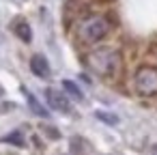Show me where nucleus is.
Here are the masks:
<instances>
[{
  "label": "nucleus",
  "instance_id": "8",
  "mask_svg": "<svg viewBox=\"0 0 157 155\" xmlns=\"http://www.w3.org/2000/svg\"><path fill=\"white\" fill-rule=\"evenodd\" d=\"M63 86H65V91H67V93H69L73 99H78V101H82V99H84V93L80 91V86H78L75 82H71V80H65V82H63Z\"/></svg>",
  "mask_w": 157,
  "mask_h": 155
},
{
  "label": "nucleus",
  "instance_id": "3",
  "mask_svg": "<svg viewBox=\"0 0 157 155\" xmlns=\"http://www.w3.org/2000/svg\"><path fill=\"white\" fill-rule=\"evenodd\" d=\"M133 86L140 95L153 97L157 95V69L155 67H140L133 78Z\"/></svg>",
  "mask_w": 157,
  "mask_h": 155
},
{
  "label": "nucleus",
  "instance_id": "9",
  "mask_svg": "<svg viewBox=\"0 0 157 155\" xmlns=\"http://www.w3.org/2000/svg\"><path fill=\"white\" fill-rule=\"evenodd\" d=\"M95 116H97L99 121H103L105 125H118V116H116V114H112V112H103V110H97V112H95Z\"/></svg>",
  "mask_w": 157,
  "mask_h": 155
},
{
  "label": "nucleus",
  "instance_id": "10",
  "mask_svg": "<svg viewBox=\"0 0 157 155\" xmlns=\"http://www.w3.org/2000/svg\"><path fill=\"white\" fill-rule=\"evenodd\" d=\"M2 142L15 144V146H24V138H22V134H20V131H13V134H9V136H5V138H2Z\"/></svg>",
  "mask_w": 157,
  "mask_h": 155
},
{
  "label": "nucleus",
  "instance_id": "5",
  "mask_svg": "<svg viewBox=\"0 0 157 155\" xmlns=\"http://www.w3.org/2000/svg\"><path fill=\"white\" fill-rule=\"evenodd\" d=\"M30 71L37 76V78H50V63H48V58L43 56V54H35L33 58H30Z\"/></svg>",
  "mask_w": 157,
  "mask_h": 155
},
{
  "label": "nucleus",
  "instance_id": "13",
  "mask_svg": "<svg viewBox=\"0 0 157 155\" xmlns=\"http://www.w3.org/2000/svg\"><path fill=\"white\" fill-rule=\"evenodd\" d=\"M153 149H155V151H157V144H155V146H153Z\"/></svg>",
  "mask_w": 157,
  "mask_h": 155
},
{
  "label": "nucleus",
  "instance_id": "4",
  "mask_svg": "<svg viewBox=\"0 0 157 155\" xmlns=\"http://www.w3.org/2000/svg\"><path fill=\"white\" fill-rule=\"evenodd\" d=\"M45 99H48V106L56 112H69L71 106H69V99L65 97V93H60L58 88H48L45 91Z\"/></svg>",
  "mask_w": 157,
  "mask_h": 155
},
{
  "label": "nucleus",
  "instance_id": "2",
  "mask_svg": "<svg viewBox=\"0 0 157 155\" xmlns=\"http://www.w3.org/2000/svg\"><path fill=\"white\" fill-rule=\"evenodd\" d=\"M110 20L103 17V15H90V17H84L80 24H78V39L82 43H97L101 41L108 33H110Z\"/></svg>",
  "mask_w": 157,
  "mask_h": 155
},
{
  "label": "nucleus",
  "instance_id": "6",
  "mask_svg": "<svg viewBox=\"0 0 157 155\" xmlns=\"http://www.w3.org/2000/svg\"><path fill=\"white\" fill-rule=\"evenodd\" d=\"M22 93H24V97H26V101H28L30 110H33V112H35L37 116H41V118H48V116H50V112H48V110H45V108H43V106L39 103V99H37V97H35V95H33L30 91H26V86L22 88Z\"/></svg>",
  "mask_w": 157,
  "mask_h": 155
},
{
  "label": "nucleus",
  "instance_id": "12",
  "mask_svg": "<svg viewBox=\"0 0 157 155\" xmlns=\"http://www.w3.org/2000/svg\"><path fill=\"white\" fill-rule=\"evenodd\" d=\"M2 93H5V88H2V86H0V97H2Z\"/></svg>",
  "mask_w": 157,
  "mask_h": 155
},
{
  "label": "nucleus",
  "instance_id": "7",
  "mask_svg": "<svg viewBox=\"0 0 157 155\" xmlns=\"http://www.w3.org/2000/svg\"><path fill=\"white\" fill-rule=\"evenodd\" d=\"M13 30H15V35H17L24 43H30V41H33V30H30V26H28L26 20H17V22L13 24Z\"/></svg>",
  "mask_w": 157,
  "mask_h": 155
},
{
  "label": "nucleus",
  "instance_id": "1",
  "mask_svg": "<svg viewBox=\"0 0 157 155\" xmlns=\"http://www.w3.org/2000/svg\"><path fill=\"white\" fill-rule=\"evenodd\" d=\"M86 65L101 78H114L121 69V54L112 48H99L86 56Z\"/></svg>",
  "mask_w": 157,
  "mask_h": 155
},
{
  "label": "nucleus",
  "instance_id": "11",
  "mask_svg": "<svg viewBox=\"0 0 157 155\" xmlns=\"http://www.w3.org/2000/svg\"><path fill=\"white\" fill-rule=\"evenodd\" d=\"M45 131H48L50 136H54V138H58V131H56V129H52V127H45Z\"/></svg>",
  "mask_w": 157,
  "mask_h": 155
}]
</instances>
